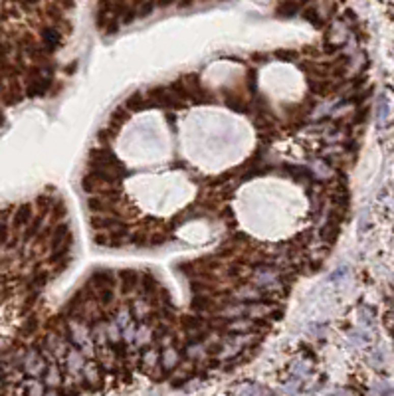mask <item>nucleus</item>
Here are the masks:
<instances>
[{
	"instance_id": "nucleus-1",
	"label": "nucleus",
	"mask_w": 394,
	"mask_h": 396,
	"mask_svg": "<svg viewBox=\"0 0 394 396\" xmlns=\"http://www.w3.org/2000/svg\"><path fill=\"white\" fill-rule=\"evenodd\" d=\"M113 279H115V275L111 270H97L91 273L90 284L95 291H101V289L113 288Z\"/></svg>"
},
{
	"instance_id": "nucleus-2",
	"label": "nucleus",
	"mask_w": 394,
	"mask_h": 396,
	"mask_svg": "<svg viewBox=\"0 0 394 396\" xmlns=\"http://www.w3.org/2000/svg\"><path fill=\"white\" fill-rule=\"evenodd\" d=\"M30 220H32V206H30V204H24V206H20L18 210L14 212V216H12V226H14V228H22V226L30 224Z\"/></svg>"
},
{
	"instance_id": "nucleus-3",
	"label": "nucleus",
	"mask_w": 394,
	"mask_h": 396,
	"mask_svg": "<svg viewBox=\"0 0 394 396\" xmlns=\"http://www.w3.org/2000/svg\"><path fill=\"white\" fill-rule=\"evenodd\" d=\"M42 42H44L46 52L52 54L55 48H58V44H60V32H58L55 28H46V30L42 32Z\"/></svg>"
},
{
	"instance_id": "nucleus-4",
	"label": "nucleus",
	"mask_w": 394,
	"mask_h": 396,
	"mask_svg": "<svg viewBox=\"0 0 394 396\" xmlns=\"http://www.w3.org/2000/svg\"><path fill=\"white\" fill-rule=\"evenodd\" d=\"M125 107L129 109V111H143L145 107H149V101L137 91V93H131V95L125 99Z\"/></svg>"
},
{
	"instance_id": "nucleus-5",
	"label": "nucleus",
	"mask_w": 394,
	"mask_h": 396,
	"mask_svg": "<svg viewBox=\"0 0 394 396\" xmlns=\"http://www.w3.org/2000/svg\"><path fill=\"white\" fill-rule=\"evenodd\" d=\"M119 281L123 284L125 291H131V289L137 286V281H139V273H137V271H131V270L119 271Z\"/></svg>"
},
{
	"instance_id": "nucleus-6",
	"label": "nucleus",
	"mask_w": 394,
	"mask_h": 396,
	"mask_svg": "<svg viewBox=\"0 0 394 396\" xmlns=\"http://www.w3.org/2000/svg\"><path fill=\"white\" fill-rule=\"evenodd\" d=\"M125 121H127V111L121 107L117 109V111H113V115L109 117V123L113 127H119L121 123H125Z\"/></svg>"
},
{
	"instance_id": "nucleus-7",
	"label": "nucleus",
	"mask_w": 394,
	"mask_h": 396,
	"mask_svg": "<svg viewBox=\"0 0 394 396\" xmlns=\"http://www.w3.org/2000/svg\"><path fill=\"white\" fill-rule=\"evenodd\" d=\"M386 115H388V103H386V99L382 97L380 103H378V121L382 123V121L386 119Z\"/></svg>"
},
{
	"instance_id": "nucleus-8",
	"label": "nucleus",
	"mask_w": 394,
	"mask_h": 396,
	"mask_svg": "<svg viewBox=\"0 0 394 396\" xmlns=\"http://www.w3.org/2000/svg\"><path fill=\"white\" fill-rule=\"evenodd\" d=\"M153 8H155V2L151 0V2H147V4H145L143 8L139 10V16H141V18H143V16H147V14H149V12L153 10Z\"/></svg>"
},
{
	"instance_id": "nucleus-9",
	"label": "nucleus",
	"mask_w": 394,
	"mask_h": 396,
	"mask_svg": "<svg viewBox=\"0 0 394 396\" xmlns=\"http://www.w3.org/2000/svg\"><path fill=\"white\" fill-rule=\"evenodd\" d=\"M6 238H8V228L4 224H0V244H4Z\"/></svg>"
},
{
	"instance_id": "nucleus-10",
	"label": "nucleus",
	"mask_w": 394,
	"mask_h": 396,
	"mask_svg": "<svg viewBox=\"0 0 394 396\" xmlns=\"http://www.w3.org/2000/svg\"><path fill=\"white\" fill-rule=\"evenodd\" d=\"M171 4V0H159V6H168Z\"/></svg>"
},
{
	"instance_id": "nucleus-11",
	"label": "nucleus",
	"mask_w": 394,
	"mask_h": 396,
	"mask_svg": "<svg viewBox=\"0 0 394 396\" xmlns=\"http://www.w3.org/2000/svg\"><path fill=\"white\" fill-rule=\"evenodd\" d=\"M2 123H4V115L0 113V125H2Z\"/></svg>"
},
{
	"instance_id": "nucleus-12",
	"label": "nucleus",
	"mask_w": 394,
	"mask_h": 396,
	"mask_svg": "<svg viewBox=\"0 0 394 396\" xmlns=\"http://www.w3.org/2000/svg\"><path fill=\"white\" fill-rule=\"evenodd\" d=\"M143 2L145 0H135V4H137V6H139V4H143Z\"/></svg>"
}]
</instances>
